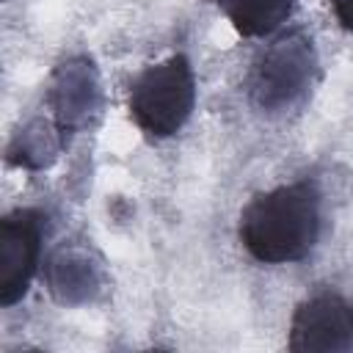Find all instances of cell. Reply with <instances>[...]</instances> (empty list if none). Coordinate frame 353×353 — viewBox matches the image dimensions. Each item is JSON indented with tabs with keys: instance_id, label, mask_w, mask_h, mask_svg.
I'll use <instances>...</instances> for the list:
<instances>
[{
	"instance_id": "1",
	"label": "cell",
	"mask_w": 353,
	"mask_h": 353,
	"mask_svg": "<svg viewBox=\"0 0 353 353\" xmlns=\"http://www.w3.org/2000/svg\"><path fill=\"white\" fill-rule=\"evenodd\" d=\"M320 234V193L314 182H292L254 196L240 215V243L265 265L303 259Z\"/></svg>"
},
{
	"instance_id": "2",
	"label": "cell",
	"mask_w": 353,
	"mask_h": 353,
	"mask_svg": "<svg viewBox=\"0 0 353 353\" xmlns=\"http://www.w3.org/2000/svg\"><path fill=\"white\" fill-rule=\"evenodd\" d=\"M196 105V80L190 61L176 52L138 74L130 88V116L154 138H168L190 119Z\"/></svg>"
},
{
	"instance_id": "3",
	"label": "cell",
	"mask_w": 353,
	"mask_h": 353,
	"mask_svg": "<svg viewBox=\"0 0 353 353\" xmlns=\"http://www.w3.org/2000/svg\"><path fill=\"white\" fill-rule=\"evenodd\" d=\"M317 74V52L309 36L287 33L276 39L248 74V97L265 113H284L301 105Z\"/></svg>"
},
{
	"instance_id": "4",
	"label": "cell",
	"mask_w": 353,
	"mask_h": 353,
	"mask_svg": "<svg viewBox=\"0 0 353 353\" xmlns=\"http://www.w3.org/2000/svg\"><path fill=\"white\" fill-rule=\"evenodd\" d=\"M290 347L298 353H342L353 347V309L336 292L303 301L290 325Z\"/></svg>"
},
{
	"instance_id": "5",
	"label": "cell",
	"mask_w": 353,
	"mask_h": 353,
	"mask_svg": "<svg viewBox=\"0 0 353 353\" xmlns=\"http://www.w3.org/2000/svg\"><path fill=\"white\" fill-rule=\"evenodd\" d=\"M44 215L39 210H17L0 223V303L11 306L25 292L36 273L41 248Z\"/></svg>"
},
{
	"instance_id": "6",
	"label": "cell",
	"mask_w": 353,
	"mask_h": 353,
	"mask_svg": "<svg viewBox=\"0 0 353 353\" xmlns=\"http://www.w3.org/2000/svg\"><path fill=\"white\" fill-rule=\"evenodd\" d=\"M99 72L88 55H74L55 66L50 80V108L63 135L83 130L99 110Z\"/></svg>"
},
{
	"instance_id": "7",
	"label": "cell",
	"mask_w": 353,
	"mask_h": 353,
	"mask_svg": "<svg viewBox=\"0 0 353 353\" xmlns=\"http://www.w3.org/2000/svg\"><path fill=\"white\" fill-rule=\"evenodd\" d=\"M44 281L50 295L63 306H83L102 295L108 276L102 259L80 243L58 245L44 262Z\"/></svg>"
},
{
	"instance_id": "8",
	"label": "cell",
	"mask_w": 353,
	"mask_h": 353,
	"mask_svg": "<svg viewBox=\"0 0 353 353\" xmlns=\"http://www.w3.org/2000/svg\"><path fill=\"white\" fill-rule=\"evenodd\" d=\"M61 135L63 132L58 124L33 119L11 138V143L6 149V160L11 165L28 168V171H41L55 163V157L61 152Z\"/></svg>"
},
{
	"instance_id": "9",
	"label": "cell",
	"mask_w": 353,
	"mask_h": 353,
	"mask_svg": "<svg viewBox=\"0 0 353 353\" xmlns=\"http://www.w3.org/2000/svg\"><path fill=\"white\" fill-rule=\"evenodd\" d=\"M226 19L243 36L273 33L292 11V0H215Z\"/></svg>"
},
{
	"instance_id": "10",
	"label": "cell",
	"mask_w": 353,
	"mask_h": 353,
	"mask_svg": "<svg viewBox=\"0 0 353 353\" xmlns=\"http://www.w3.org/2000/svg\"><path fill=\"white\" fill-rule=\"evenodd\" d=\"M328 3H331L334 14H336L339 25L353 33V0H328Z\"/></svg>"
}]
</instances>
